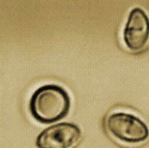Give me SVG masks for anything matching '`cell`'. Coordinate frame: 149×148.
Wrapping results in <instances>:
<instances>
[{
	"label": "cell",
	"instance_id": "obj_1",
	"mask_svg": "<svg viewBox=\"0 0 149 148\" xmlns=\"http://www.w3.org/2000/svg\"><path fill=\"white\" fill-rule=\"evenodd\" d=\"M71 107V98L59 84L49 83L37 88L29 101L32 117L41 124H49L65 117Z\"/></svg>",
	"mask_w": 149,
	"mask_h": 148
},
{
	"label": "cell",
	"instance_id": "obj_2",
	"mask_svg": "<svg viewBox=\"0 0 149 148\" xmlns=\"http://www.w3.org/2000/svg\"><path fill=\"white\" fill-rule=\"evenodd\" d=\"M105 125L113 138L125 144H139L149 136V128L145 121L139 116L126 111L110 113Z\"/></svg>",
	"mask_w": 149,
	"mask_h": 148
},
{
	"label": "cell",
	"instance_id": "obj_3",
	"mask_svg": "<svg viewBox=\"0 0 149 148\" xmlns=\"http://www.w3.org/2000/svg\"><path fill=\"white\" fill-rule=\"evenodd\" d=\"M125 46L131 51L142 50L149 41V15L139 6L133 7L127 16L122 31Z\"/></svg>",
	"mask_w": 149,
	"mask_h": 148
},
{
	"label": "cell",
	"instance_id": "obj_4",
	"mask_svg": "<svg viewBox=\"0 0 149 148\" xmlns=\"http://www.w3.org/2000/svg\"><path fill=\"white\" fill-rule=\"evenodd\" d=\"M82 131L71 122H61L42 130L36 139L39 148H72L80 140Z\"/></svg>",
	"mask_w": 149,
	"mask_h": 148
}]
</instances>
